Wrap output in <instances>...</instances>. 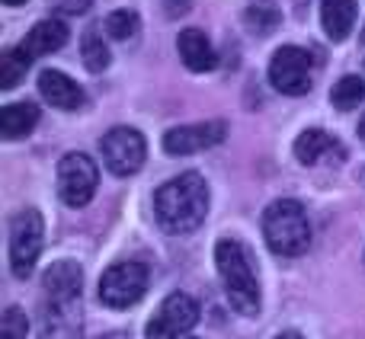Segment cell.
<instances>
[{
    "label": "cell",
    "mask_w": 365,
    "mask_h": 339,
    "mask_svg": "<svg viewBox=\"0 0 365 339\" xmlns=\"http://www.w3.org/2000/svg\"><path fill=\"white\" fill-rule=\"evenodd\" d=\"M154 214L167 234H192L208 214V186L199 173L173 176L154 195Z\"/></svg>",
    "instance_id": "obj_1"
},
{
    "label": "cell",
    "mask_w": 365,
    "mask_h": 339,
    "mask_svg": "<svg viewBox=\"0 0 365 339\" xmlns=\"http://www.w3.org/2000/svg\"><path fill=\"white\" fill-rule=\"evenodd\" d=\"M215 266H218V276L227 291L231 308L244 317L259 314V282H257V272H253V263L247 256L244 244H237V240H218L215 244Z\"/></svg>",
    "instance_id": "obj_2"
},
{
    "label": "cell",
    "mask_w": 365,
    "mask_h": 339,
    "mask_svg": "<svg viewBox=\"0 0 365 339\" xmlns=\"http://www.w3.org/2000/svg\"><path fill=\"white\" fill-rule=\"evenodd\" d=\"M266 246L279 256H302L311 246V221L302 202L276 199L263 214Z\"/></svg>",
    "instance_id": "obj_3"
},
{
    "label": "cell",
    "mask_w": 365,
    "mask_h": 339,
    "mask_svg": "<svg viewBox=\"0 0 365 339\" xmlns=\"http://www.w3.org/2000/svg\"><path fill=\"white\" fill-rule=\"evenodd\" d=\"M148 269L141 263H113L100 278V301L113 311H125L145 298Z\"/></svg>",
    "instance_id": "obj_4"
},
{
    "label": "cell",
    "mask_w": 365,
    "mask_h": 339,
    "mask_svg": "<svg viewBox=\"0 0 365 339\" xmlns=\"http://www.w3.org/2000/svg\"><path fill=\"white\" fill-rule=\"evenodd\" d=\"M42 253V214L19 212L10 221V269L16 278H29Z\"/></svg>",
    "instance_id": "obj_5"
},
{
    "label": "cell",
    "mask_w": 365,
    "mask_h": 339,
    "mask_svg": "<svg viewBox=\"0 0 365 339\" xmlns=\"http://www.w3.org/2000/svg\"><path fill=\"white\" fill-rule=\"evenodd\" d=\"M100 170L87 154H64L58 164V195L68 208H83L96 195Z\"/></svg>",
    "instance_id": "obj_6"
},
{
    "label": "cell",
    "mask_w": 365,
    "mask_h": 339,
    "mask_svg": "<svg viewBox=\"0 0 365 339\" xmlns=\"http://www.w3.org/2000/svg\"><path fill=\"white\" fill-rule=\"evenodd\" d=\"M199 323V304L195 298L182 295V291H173L160 311L148 320L145 327V339H182L189 330Z\"/></svg>",
    "instance_id": "obj_7"
},
{
    "label": "cell",
    "mask_w": 365,
    "mask_h": 339,
    "mask_svg": "<svg viewBox=\"0 0 365 339\" xmlns=\"http://www.w3.org/2000/svg\"><path fill=\"white\" fill-rule=\"evenodd\" d=\"M103 160H106L109 173L115 176H132L138 173L141 164L148 157V145H145V135L135 132L128 125H119L113 132H106L103 138Z\"/></svg>",
    "instance_id": "obj_8"
},
{
    "label": "cell",
    "mask_w": 365,
    "mask_h": 339,
    "mask_svg": "<svg viewBox=\"0 0 365 339\" xmlns=\"http://www.w3.org/2000/svg\"><path fill=\"white\" fill-rule=\"evenodd\" d=\"M269 83L285 96H304L311 90V55L298 45H285L269 61Z\"/></svg>",
    "instance_id": "obj_9"
},
{
    "label": "cell",
    "mask_w": 365,
    "mask_h": 339,
    "mask_svg": "<svg viewBox=\"0 0 365 339\" xmlns=\"http://www.w3.org/2000/svg\"><path fill=\"white\" fill-rule=\"evenodd\" d=\"M227 138V125L221 119L212 122H195V125H177L164 135V151L173 157H189V154L218 147Z\"/></svg>",
    "instance_id": "obj_10"
},
{
    "label": "cell",
    "mask_w": 365,
    "mask_h": 339,
    "mask_svg": "<svg viewBox=\"0 0 365 339\" xmlns=\"http://www.w3.org/2000/svg\"><path fill=\"white\" fill-rule=\"evenodd\" d=\"M42 288L48 295V301L55 308H64V304H77L81 301V288H83V272L77 263L71 259H61V263L48 266V272L42 276Z\"/></svg>",
    "instance_id": "obj_11"
},
{
    "label": "cell",
    "mask_w": 365,
    "mask_h": 339,
    "mask_svg": "<svg viewBox=\"0 0 365 339\" xmlns=\"http://www.w3.org/2000/svg\"><path fill=\"white\" fill-rule=\"evenodd\" d=\"M38 93L55 109H81L83 106V90L77 87V80H71L64 71H55V68L38 74Z\"/></svg>",
    "instance_id": "obj_12"
},
{
    "label": "cell",
    "mask_w": 365,
    "mask_h": 339,
    "mask_svg": "<svg viewBox=\"0 0 365 339\" xmlns=\"http://www.w3.org/2000/svg\"><path fill=\"white\" fill-rule=\"evenodd\" d=\"M68 42V26L61 19H42V23L32 26V32L16 45L26 58H42V55H55L58 48H64Z\"/></svg>",
    "instance_id": "obj_13"
},
{
    "label": "cell",
    "mask_w": 365,
    "mask_h": 339,
    "mask_svg": "<svg viewBox=\"0 0 365 339\" xmlns=\"http://www.w3.org/2000/svg\"><path fill=\"white\" fill-rule=\"evenodd\" d=\"M177 51H180L182 64L189 71H195V74H205V71L215 68V48L202 29H182L177 38Z\"/></svg>",
    "instance_id": "obj_14"
},
{
    "label": "cell",
    "mask_w": 365,
    "mask_h": 339,
    "mask_svg": "<svg viewBox=\"0 0 365 339\" xmlns=\"http://www.w3.org/2000/svg\"><path fill=\"white\" fill-rule=\"evenodd\" d=\"M356 16H359L356 0H321V23L334 42H343L353 32Z\"/></svg>",
    "instance_id": "obj_15"
},
{
    "label": "cell",
    "mask_w": 365,
    "mask_h": 339,
    "mask_svg": "<svg viewBox=\"0 0 365 339\" xmlns=\"http://www.w3.org/2000/svg\"><path fill=\"white\" fill-rule=\"evenodd\" d=\"M343 147L336 145L334 135H327L324 128H308V132L298 135L295 141V157L302 160V164H321L324 157H340Z\"/></svg>",
    "instance_id": "obj_16"
},
{
    "label": "cell",
    "mask_w": 365,
    "mask_h": 339,
    "mask_svg": "<svg viewBox=\"0 0 365 339\" xmlns=\"http://www.w3.org/2000/svg\"><path fill=\"white\" fill-rule=\"evenodd\" d=\"M36 125H38V106L36 103H10V106H4L0 128H4L6 141L23 138V135H29Z\"/></svg>",
    "instance_id": "obj_17"
},
{
    "label": "cell",
    "mask_w": 365,
    "mask_h": 339,
    "mask_svg": "<svg viewBox=\"0 0 365 339\" xmlns=\"http://www.w3.org/2000/svg\"><path fill=\"white\" fill-rule=\"evenodd\" d=\"M81 58L87 64V71L100 74V71L109 68V48H106V38L100 36V29H87L81 38Z\"/></svg>",
    "instance_id": "obj_18"
},
{
    "label": "cell",
    "mask_w": 365,
    "mask_h": 339,
    "mask_svg": "<svg viewBox=\"0 0 365 339\" xmlns=\"http://www.w3.org/2000/svg\"><path fill=\"white\" fill-rule=\"evenodd\" d=\"M330 103H334L336 109H343V113L362 106L365 103V80L362 77H353V74L343 77V80L334 87V93H330Z\"/></svg>",
    "instance_id": "obj_19"
},
{
    "label": "cell",
    "mask_w": 365,
    "mask_h": 339,
    "mask_svg": "<svg viewBox=\"0 0 365 339\" xmlns=\"http://www.w3.org/2000/svg\"><path fill=\"white\" fill-rule=\"evenodd\" d=\"M141 29V19L135 10H113L106 16V32L115 38V42H128V38H135Z\"/></svg>",
    "instance_id": "obj_20"
},
{
    "label": "cell",
    "mask_w": 365,
    "mask_h": 339,
    "mask_svg": "<svg viewBox=\"0 0 365 339\" xmlns=\"http://www.w3.org/2000/svg\"><path fill=\"white\" fill-rule=\"evenodd\" d=\"M29 64H32V61L23 55V51H19V48H10V51L4 55V64H0V87H4V90H13Z\"/></svg>",
    "instance_id": "obj_21"
},
{
    "label": "cell",
    "mask_w": 365,
    "mask_h": 339,
    "mask_svg": "<svg viewBox=\"0 0 365 339\" xmlns=\"http://www.w3.org/2000/svg\"><path fill=\"white\" fill-rule=\"evenodd\" d=\"M244 23L250 26L253 32H259V36H266V32H272L279 26V10L276 6H247V13H244Z\"/></svg>",
    "instance_id": "obj_22"
},
{
    "label": "cell",
    "mask_w": 365,
    "mask_h": 339,
    "mask_svg": "<svg viewBox=\"0 0 365 339\" xmlns=\"http://www.w3.org/2000/svg\"><path fill=\"white\" fill-rule=\"evenodd\" d=\"M29 333V317L23 308H6L4 311V339H26Z\"/></svg>",
    "instance_id": "obj_23"
},
{
    "label": "cell",
    "mask_w": 365,
    "mask_h": 339,
    "mask_svg": "<svg viewBox=\"0 0 365 339\" xmlns=\"http://www.w3.org/2000/svg\"><path fill=\"white\" fill-rule=\"evenodd\" d=\"M61 10H64V13H74V16H81V13L90 10V0H64Z\"/></svg>",
    "instance_id": "obj_24"
},
{
    "label": "cell",
    "mask_w": 365,
    "mask_h": 339,
    "mask_svg": "<svg viewBox=\"0 0 365 339\" xmlns=\"http://www.w3.org/2000/svg\"><path fill=\"white\" fill-rule=\"evenodd\" d=\"M276 339H304V336H298V333H282V336H276Z\"/></svg>",
    "instance_id": "obj_25"
},
{
    "label": "cell",
    "mask_w": 365,
    "mask_h": 339,
    "mask_svg": "<svg viewBox=\"0 0 365 339\" xmlns=\"http://www.w3.org/2000/svg\"><path fill=\"white\" fill-rule=\"evenodd\" d=\"M359 138L365 141V115H362V122H359Z\"/></svg>",
    "instance_id": "obj_26"
},
{
    "label": "cell",
    "mask_w": 365,
    "mask_h": 339,
    "mask_svg": "<svg viewBox=\"0 0 365 339\" xmlns=\"http://www.w3.org/2000/svg\"><path fill=\"white\" fill-rule=\"evenodd\" d=\"M4 4H10V6H19V4H26V0H4Z\"/></svg>",
    "instance_id": "obj_27"
},
{
    "label": "cell",
    "mask_w": 365,
    "mask_h": 339,
    "mask_svg": "<svg viewBox=\"0 0 365 339\" xmlns=\"http://www.w3.org/2000/svg\"><path fill=\"white\" fill-rule=\"evenodd\" d=\"M362 42H365V29H362Z\"/></svg>",
    "instance_id": "obj_28"
}]
</instances>
